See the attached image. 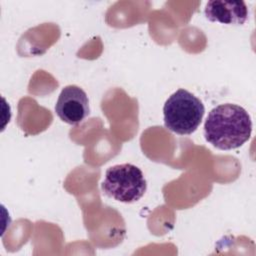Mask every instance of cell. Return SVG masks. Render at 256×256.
<instances>
[{"label": "cell", "mask_w": 256, "mask_h": 256, "mask_svg": "<svg viewBox=\"0 0 256 256\" xmlns=\"http://www.w3.org/2000/svg\"><path fill=\"white\" fill-rule=\"evenodd\" d=\"M251 132L250 115L243 107L232 103L214 107L204 123L206 141L220 150L239 148L249 140Z\"/></svg>", "instance_id": "1"}, {"label": "cell", "mask_w": 256, "mask_h": 256, "mask_svg": "<svg viewBox=\"0 0 256 256\" xmlns=\"http://www.w3.org/2000/svg\"><path fill=\"white\" fill-rule=\"evenodd\" d=\"M205 113L202 101L191 92L179 89L163 106L165 127L178 135H190L197 130Z\"/></svg>", "instance_id": "2"}, {"label": "cell", "mask_w": 256, "mask_h": 256, "mask_svg": "<svg viewBox=\"0 0 256 256\" xmlns=\"http://www.w3.org/2000/svg\"><path fill=\"white\" fill-rule=\"evenodd\" d=\"M101 188L110 198L123 203H133L145 194L147 182L140 168L124 163L106 170Z\"/></svg>", "instance_id": "3"}, {"label": "cell", "mask_w": 256, "mask_h": 256, "mask_svg": "<svg viewBox=\"0 0 256 256\" xmlns=\"http://www.w3.org/2000/svg\"><path fill=\"white\" fill-rule=\"evenodd\" d=\"M55 112L65 123L77 125L89 114V100L86 92L77 85L65 86L56 101Z\"/></svg>", "instance_id": "4"}, {"label": "cell", "mask_w": 256, "mask_h": 256, "mask_svg": "<svg viewBox=\"0 0 256 256\" xmlns=\"http://www.w3.org/2000/svg\"><path fill=\"white\" fill-rule=\"evenodd\" d=\"M204 14L211 22H219L226 25H242L248 19V8L243 1H208Z\"/></svg>", "instance_id": "5"}]
</instances>
